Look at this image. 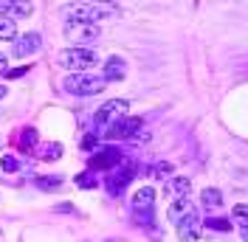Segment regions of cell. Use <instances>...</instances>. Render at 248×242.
<instances>
[{
	"instance_id": "cell-18",
	"label": "cell",
	"mask_w": 248,
	"mask_h": 242,
	"mask_svg": "<svg viewBox=\"0 0 248 242\" xmlns=\"http://www.w3.org/2000/svg\"><path fill=\"white\" fill-rule=\"evenodd\" d=\"M34 186L40 192H51V189H60L62 186V178L60 175H46V178H34Z\"/></svg>"
},
{
	"instance_id": "cell-10",
	"label": "cell",
	"mask_w": 248,
	"mask_h": 242,
	"mask_svg": "<svg viewBox=\"0 0 248 242\" xmlns=\"http://www.w3.org/2000/svg\"><path fill=\"white\" fill-rule=\"evenodd\" d=\"M40 45H43V37L37 34V31H29V34H20L15 40V45H12V54L15 57H31V54H37L40 51Z\"/></svg>"
},
{
	"instance_id": "cell-17",
	"label": "cell",
	"mask_w": 248,
	"mask_h": 242,
	"mask_svg": "<svg viewBox=\"0 0 248 242\" xmlns=\"http://www.w3.org/2000/svg\"><path fill=\"white\" fill-rule=\"evenodd\" d=\"M0 40L3 43H9V40L15 43L17 40V29H15V20L12 17H0Z\"/></svg>"
},
{
	"instance_id": "cell-30",
	"label": "cell",
	"mask_w": 248,
	"mask_h": 242,
	"mask_svg": "<svg viewBox=\"0 0 248 242\" xmlns=\"http://www.w3.org/2000/svg\"><path fill=\"white\" fill-rule=\"evenodd\" d=\"M3 96H6V88H3V85H0V99H3Z\"/></svg>"
},
{
	"instance_id": "cell-29",
	"label": "cell",
	"mask_w": 248,
	"mask_h": 242,
	"mask_svg": "<svg viewBox=\"0 0 248 242\" xmlns=\"http://www.w3.org/2000/svg\"><path fill=\"white\" fill-rule=\"evenodd\" d=\"M0 71H6V57H3V54H0ZM6 74H9V71H6Z\"/></svg>"
},
{
	"instance_id": "cell-28",
	"label": "cell",
	"mask_w": 248,
	"mask_h": 242,
	"mask_svg": "<svg viewBox=\"0 0 248 242\" xmlns=\"http://www.w3.org/2000/svg\"><path fill=\"white\" fill-rule=\"evenodd\" d=\"M240 237H243V242H248V226H243V231H240Z\"/></svg>"
},
{
	"instance_id": "cell-1",
	"label": "cell",
	"mask_w": 248,
	"mask_h": 242,
	"mask_svg": "<svg viewBox=\"0 0 248 242\" xmlns=\"http://www.w3.org/2000/svg\"><path fill=\"white\" fill-rule=\"evenodd\" d=\"M96 62H99V54L93 48H65V51H60V57H57V65L74 71V74H85Z\"/></svg>"
},
{
	"instance_id": "cell-24",
	"label": "cell",
	"mask_w": 248,
	"mask_h": 242,
	"mask_svg": "<svg viewBox=\"0 0 248 242\" xmlns=\"http://www.w3.org/2000/svg\"><path fill=\"white\" fill-rule=\"evenodd\" d=\"M0 166H3V172H17V169H20V161H17L15 155H3Z\"/></svg>"
},
{
	"instance_id": "cell-25",
	"label": "cell",
	"mask_w": 248,
	"mask_h": 242,
	"mask_svg": "<svg viewBox=\"0 0 248 242\" xmlns=\"http://www.w3.org/2000/svg\"><path fill=\"white\" fill-rule=\"evenodd\" d=\"M232 217H234V220H240L243 226H248V206H243V203H240V206H234Z\"/></svg>"
},
{
	"instance_id": "cell-5",
	"label": "cell",
	"mask_w": 248,
	"mask_h": 242,
	"mask_svg": "<svg viewBox=\"0 0 248 242\" xmlns=\"http://www.w3.org/2000/svg\"><path fill=\"white\" fill-rule=\"evenodd\" d=\"M136 178V164H130V161H124L122 166H116L113 172H108V178H105V189H108L110 195H122L124 189L130 186V181Z\"/></svg>"
},
{
	"instance_id": "cell-13",
	"label": "cell",
	"mask_w": 248,
	"mask_h": 242,
	"mask_svg": "<svg viewBox=\"0 0 248 242\" xmlns=\"http://www.w3.org/2000/svg\"><path fill=\"white\" fill-rule=\"evenodd\" d=\"M153 206H155V189L153 186H141L139 192L133 195V209H136V214L153 212Z\"/></svg>"
},
{
	"instance_id": "cell-6",
	"label": "cell",
	"mask_w": 248,
	"mask_h": 242,
	"mask_svg": "<svg viewBox=\"0 0 248 242\" xmlns=\"http://www.w3.org/2000/svg\"><path fill=\"white\" fill-rule=\"evenodd\" d=\"M124 164V155L119 147H99V152L91 158V164H88V169L91 172H113L116 166H122Z\"/></svg>"
},
{
	"instance_id": "cell-21",
	"label": "cell",
	"mask_w": 248,
	"mask_h": 242,
	"mask_svg": "<svg viewBox=\"0 0 248 242\" xmlns=\"http://www.w3.org/2000/svg\"><path fill=\"white\" fill-rule=\"evenodd\" d=\"M203 226L215 228V231H232V223H229V220H223V217H206V220H203Z\"/></svg>"
},
{
	"instance_id": "cell-14",
	"label": "cell",
	"mask_w": 248,
	"mask_h": 242,
	"mask_svg": "<svg viewBox=\"0 0 248 242\" xmlns=\"http://www.w3.org/2000/svg\"><path fill=\"white\" fill-rule=\"evenodd\" d=\"M192 209H195V206H192V200H189V197H184V200H175V203L170 206V212H167V220H172V223L178 226L186 214L192 212Z\"/></svg>"
},
{
	"instance_id": "cell-19",
	"label": "cell",
	"mask_w": 248,
	"mask_h": 242,
	"mask_svg": "<svg viewBox=\"0 0 248 242\" xmlns=\"http://www.w3.org/2000/svg\"><path fill=\"white\" fill-rule=\"evenodd\" d=\"M203 206H206V209H217V206H220V203H223V195H220V189H212V186H209V189H203Z\"/></svg>"
},
{
	"instance_id": "cell-2",
	"label": "cell",
	"mask_w": 248,
	"mask_h": 242,
	"mask_svg": "<svg viewBox=\"0 0 248 242\" xmlns=\"http://www.w3.org/2000/svg\"><path fill=\"white\" fill-rule=\"evenodd\" d=\"M105 85H108L105 79H99L93 74H71L62 82L65 93H71V96H99L105 91Z\"/></svg>"
},
{
	"instance_id": "cell-11",
	"label": "cell",
	"mask_w": 248,
	"mask_h": 242,
	"mask_svg": "<svg viewBox=\"0 0 248 242\" xmlns=\"http://www.w3.org/2000/svg\"><path fill=\"white\" fill-rule=\"evenodd\" d=\"M124 76H127V62H124L122 57L105 60V65H102V79H105V82H119Z\"/></svg>"
},
{
	"instance_id": "cell-26",
	"label": "cell",
	"mask_w": 248,
	"mask_h": 242,
	"mask_svg": "<svg viewBox=\"0 0 248 242\" xmlns=\"http://www.w3.org/2000/svg\"><path fill=\"white\" fill-rule=\"evenodd\" d=\"M96 144H99V136H96V133H91V136L82 138V150H85V152H93V150H96Z\"/></svg>"
},
{
	"instance_id": "cell-8",
	"label": "cell",
	"mask_w": 248,
	"mask_h": 242,
	"mask_svg": "<svg viewBox=\"0 0 248 242\" xmlns=\"http://www.w3.org/2000/svg\"><path fill=\"white\" fill-rule=\"evenodd\" d=\"M141 124H144V121H141L139 116H124L122 121H116L113 127L105 130V138H110V141H119V138L127 141V138H133L141 130Z\"/></svg>"
},
{
	"instance_id": "cell-23",
	"label": "cell",
	"mask_w": 248,
	"mask_h": 242,
	"mask_svg": "<svg viewBox=\"0 0 248 242\" xmlns=\"http://www.w3.org/2000/svg\"><path fill=\"white\" fill-rule=\"evenodd\" d=\"M150 172H153L155 178H161V181H170V175H172V164H164V161H158V164H155V166L150 169Z\"/></svg>"
},
{
	"instance_id": "cell-15",
	"label": "cell",
	"mask_w": 248,
	"mask_h": 242,
	"mask_svg": "<svg viewBox=\"0 0 248 242\" xmlns=\"http://www.w3.org/2000/svg\"><path fill=\"white\" fill-rule=\"evenodd\" d=\"M0 12H6V17H29L34 9L29 3H17V0H9V3H0Z\"/></svg>"
},
{
	"instance_id": "cell-16",
	"label": "cell",
	"mask_w": 248,
	"mask_h": 242,
	"mask_svg": "<svg viewBox=\"0 0 248 242\" xmlns=\"http://www.w3.org/2000/svg\"><path fill=\"white\" fill-rule=\"evenodd\" d=\"M34 152H37V158H43V161H57L62 155V147L60 144H40Z\"/></svg>"
},
{
	"instance_id": "cell-9",
	"label": "cell",
	"mask_w": 248,
	"mask_h": 242,
	"mask_svg": "<svg viewBox=\"0 0 248 242\" xmlns=\"http://www.w3.org/2000/svg\"><path fill=\"white\" fill-rule=\"evenodd\" d=\"M201 228H203V217L192 209V212L178 223V240L181 242H198L201 240Z\"/></svg>"
},
{
	"instance_id": "cell-22",
	"label": "cell",
	"mask_w": 248,
	"mask_h": 242,
	"mask_svg": "<svg viewBox=\"0 0 248 242\" xmlns=\"http://www.w3.org/2000/svg\"><path fill=\"white\" fill-rule=\"evenodd\" d=\"M96 172H91V169H88V172H82V175H77V186H82V189H93V186H96Z\"/></svg>"
},
{
	"instance_id": "cell-3",
	"label": "cell",
	"mask_w": 248,
	"mask_h": 242,
	"mask_svg": "<svg viewBox=\"0 0 248 242\" xmlns=\"http://www.w3.org/2000/svg\"><path fill=\"white\" fill-rule=\"evenodd\" d=\"M127 110H130V102H127V99H113V102H105V105L96 110V116H93L96 136H99V133H105L108 127H113L116 121H122L124 116H127Z\"/></svg>"
},
{
	"instance_id": "cell-12",
	"label": "cell",
	"mask_w": 248,
	"mask_h": 242,
	"mask_svg": "<svg viewBox=\"0 0 248 242\" xmlns=\"http://www.w3.org/2000/svg\"><path fill=\"white\" fill-rule=\"evenodd\" d=\"M189 189H192L189 178H170V181L164 183V195L170 197L172 203H175V200H184V197H189Z\"/></svg>"
},
{
	"instance_id": "cell-20",
	"label": "cell",
	"mask_w": 248,
	"mask_h": 242,
	"mask_svg": "<svg viewBox=\"0 0 248 242\" xmlns=\"http://www.w3.org/2000/svg\"><path fill=\"white\" fill-rule=\"evenodd\" d=\"M20 147L26 152L37 150V130H34V127H26V130L20 133Z\"/></svg>"
},
{
	"instance_id": "cell-7",
	"label": "cell",
	"mask_w": 248,
	"mask_h": 242,
	"mask_svg": "<svg viewBox=\"0 0 248 242\" xmlns=\"http://www.w3.org/2000/svg\"><path fill=\"white\" fill-rule=\"evenodd\" d=\"M108 15H110V9L96 6V3H77V6H68V23H96V20H105Z\"/></svg>"
},
{
	"instance_id": "cell-4",
	"label": "cell",
	"mask_w": 248,
	"mask_h": 242,
	"mask_svg": "<svg viewBox=\"0 0 248 242\" xmlns=\"http://www.w3.org/2000/svg\"><path fill=\"white\" fill-rule=\"evenodd\" d=\"M65 37L74 43V48H88L102 37V29L96 23H65Z\"/></svg>"
},
{
	"instance_id": "cell-27",
	"label": "cell",
	"mask_w": 248,
	"mask_h": 242,
	"mask_svg": "<svg viewBox=\"0 0 248 242\" xmlns=\"http://www.w3.org/2000/svg\"><path fill=\"white\" fill-rule=\"evenodd\" d=\"M23 74H29V68H26V65H23V68H15V71H9V79H17V76H23Z\"/></svg>"
}]
</instances>
